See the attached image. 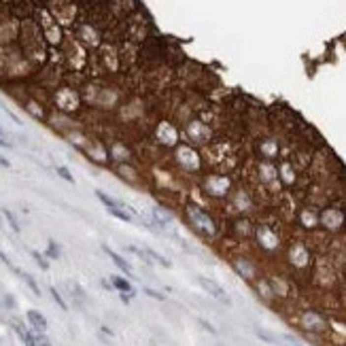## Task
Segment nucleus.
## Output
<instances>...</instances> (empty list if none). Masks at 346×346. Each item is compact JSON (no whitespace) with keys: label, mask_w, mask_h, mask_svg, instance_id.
Instances as JSON below:
<instances>
[{"label":"nucleus","mask_w":346,"mask_h":346,"mask_svg":"<svg viewBox=\"0 0 346 346\" xmlns=\"http://www.w3.org/2000/svg\"><path fill=\"white\" fill-rule=\"evenodd\" d=\"M198 283H200V287L204 289L208 295H213V297H215V300H221V302L229 304V300H227V293L221 289V284H219V283L210 281V278H206V276H198Z\"/></svg>","instance_id":"obj_1"},{"label":"nucleus","mask_w":346,"mask_h":346,"mask_svg":"<svg viewBox=\"0 0 346 346\" xmlns=\"http://www.w3.org/2000/svg\"><path fill=\"white\" fill-rule=\"evenodd\" d=\"M96 198H98L100 202H102V204H104L106 208H126L127 213H134V210H132L130 206H127V204H124V202H119V200H113L111 195L102 191V189H96Z\"/></svg>","instance_id":"obj_2"},{"label":"nucleus","mask_w":346,"mask_h":346,"mask_svg":"<svg viewBox=\"0 0 346 346\" xmlns=\"http://www.w3.org/2000/svg\"><path fill=\"white\" fill-rule=\"evenodd\" d=\"M26 316H28V321L32 323V327H34L38 334H45V331H47V318L40 315L38 310H28V315H26Z\"/></svg>","instance_id":"obj_3"},{"label":"nucleus","mask_w":346,"mask_h":346,"mask_svg":"<svg viewBox=\"0 0 346 346\" xmlns=\"http://www.w3.org/2000/svg\"><path fill=\"white\" fill-rule=\"evenodd\" d=\"M102 249H104V253H106L108 257H111V259H113L115 263H117V268H119V270H124L126 274H130V276H132V268H130V263H127V261L124 259V257H121V255H117V253H115L113 249H108L106 244H104Z\"/></svg>","instance_id":"obj_4"},{"label":"nucleus","mask_w":346,"mask_h":346,"mask_svg":"<svg viewBox=\"0 0 346 346\" xmlns=\"http://www.w3.org/2000/svg\"><path fill=\"white\" fill-rule=\"evenodd\" d=\"M13 327H15V331H17V334H19V338H22V342H24L26 346H38V344H36V340H34V336H32L30 331L26 329V327H24L22 323L13 321Z\"/></svg>","instance_id":"obj_5"},{"label":"nucleus","mask_w":346,"mask_h":346,"mask_svg":"<svg viewBox=\"0 0 346 346\" xmlns=\"http://www.w3.org/2000/svg\"><path fill=\"white\" fill-rule=\"evenodd\" d=\"M111 283H113V287L115 289H119L121 293H132L134 295V289H132V284L126 281V278H121V276H111Z\"/></svg>","instance_id":"obj_6"},{"label":"nucleus","mask_w":346,"mask_h":346,"mask_svg":"<svg viewBox=\"0 0 346 346\" xmlns=\"http://www.w3.org/2000/svg\"><path fill=\"white\" fill-rule=\"evenodd\" d=\"M145 253L149 255V259H153V261H157V263H159V266H164V268H172V263H170V261H168V259H166V257H164V255H159V253H157V251H153V249H149V247H147V249H145Z\"/></svg>","instance_id":"obj_7"},{"label":"nucleus","mask_w":346,"mask_h":346,"mask_svg":"<svg viewBox=\"0 0 346 346\" xmlns=\"http://www.w3.org/2000/svg\"><path fill=\"white\" fill-rule=\"evenodd\" d=\"M19 276H22L24 278V281H26V284H28V287L32 289V293H34V295H40V289H38V284H36V281H34V278H32L28 272H22V274H19Z\"/></svg>","instance_id":"obj_8"},{"label":"nucleus","mask_w":346,"mask_h":346,"mask_svg":"<svg viewBox=\"0 0 346 346\" xmlns=\"http://www.w3.org/2000/svg\"><path fill=\"white\" fill-rule=\"evenodd\" d=\"M2 213H4V217H6V221H9V225L13 227V232H15V234H19V232H22V227H19V223H17V219H15V215H13L11 213V210H2Z\"/></svg>","instance_id":"obj_9"},{"label":"nucleus","mask_w":346,"mask_h":346,"mask_svg":"<svg viewBox=\"0 0 346 346\" xmlns=\"http://www.w3.org/2000/svg\"><path fill=\"white\" fill-rule=\"evenodd\" d=\"M30 255L34 257V259H36V263H38V266L43 268V270H47V268H49V263H47V259H45V257L40 255V253H36V251H30Z\"/></svg>","instance_id":"obj_10"},{"label":"nucleus","mask_w":346,"mask_h":346,"mask_svg":"<svg viewBox=\"0 0 346 346\" xmlns=\"http://www.w3.org/2000/svg\"><path fill=\"white\" fill-rule=\"evenodd\" d=\"M47 255H49L51 259H58V257H60V249H58V244H56V242H49V249H47Z\"/></svg>","instance_id":"obj_11"},{"label":"nucleus","mask_w":346,"mask_h":346,"mask_svg":"<svg viewBox=\"0 0 346 346\" xmlns=\"http://www.w3.org/2000/svg\"><path fill=\"white\" fill-rule=\"evenodd\" d=\"M51 295H53V300H56V304H58V306L62 308V310H66V308H68V306H66V302L62 300V295L58 293V289H51Z\"/></svg>","instance_id":"obj_12"},{"label":"nucleus","mask_w":346,"mask_h":346,"mask_svg":"<svg viewBox=\"0 0 346 346\" xmlns=\"http://www.w3.org/2000/svg\"><path fill=\"white\" fill-rule=\"evenodd\" d=\"M257 336H259V338H261L263 342H270V344H276V342H278V340H276L274 336H270V334H266V331H263V329H257Z\"/></svg>","instance_id":"obj_13"},{"label":"nucleus","mask_w":346,"mask_h":346,"mask_svg":"<svg viewBox=\"0 0 346 346\" xmlns=\"http://www.w3.org/2000/svg\"><path fill=\"white\" fill-rule=\"evenodd\" d=\"M58 174H60V176H64V181H68V183H74V179H72V174H70L68 170H66L64 166H58Z\"/></svg>","instance_id":"obj_14"},{"label":"nucleus","mask_w":346,"mask_h":346,"mask_svg":"<svg viewBox=\"0 0 346 346\" xmlns=\"http://www.w3.org/2000/svg\"><path fill=\"white\" fill-rule=\"evenodd\" d=\"M145 293L151 295V297H155V300H164V295L157 293V291H153V289H149V287H145Z\"/></svg>","instance_id":"obj_15"},{"label":"nucleus","mask_w":346,"mask_h":346,"mask_svg":"<svg viewBox=\"0 0 346 346\" xmlns=\"http://www.w3.org/2000/svg\"><path fill=\"white\" fill-rule=\"evenodd\" d=\"M4 306L6 308H15V300H13V295H4Z\"/></svg>","instance_id":"obj_16"},{"label":"nucleus","mask_w":346,"mask_h":346,"mask_svg":"<svg viewBox=\"0 0 346 346\" xmlns=\"http://www.w3.org/2000/svg\"><path fill=\"white\" fill-rule=\"evenodd\" d=\"M38 344H40V346H51V344H49V340H47V338H45L43 334L38 336Z\"/></svg>","instance_id":"obj_17"},{"label":"nucleus","mask_w":346,"mask_h":346,"mask_svg":"<svg viewBox=\"0 0 346 346\" xmlns=\"http://www.w3.org/2000/svg\"><path fill=\"white\" fill-rule=\"evenodd\" d=\"M200 325H202V327H204V329H208L210 334H217V331H215V327H210V325H208L206 321H200Z\"/></svg>","instance_id":"obj_18"},{"label":"nucleus","mask_w":346,"mask_h":346,"mask_svg":"<svg viewBox=\"0 0 346 346\" xmlns=\"http://www.w3.org/2000/svg\"><path fill=\"white\" fill-rule=\"evenodd\" d=\"M0 166H4V168H9V161H6L4 157H0Z\"/></svg>","instance_id":"obj_19"},{"label":"nucleus","mask_w":346,"mask_h":346,"mask_svg":"<svg viewBox=\"0 0 346 346\" xmlns=\"http://www.w3.org/2000/svg\"><path fill=\"white\" fill-rule=\"evenodd\" d=\"M0 147H9V142H6L2 136H0Z\"/></svg>","instance_id":"obj_20"},{"label":"nucleus","mask_w":346,"mask_h":346,"mask_svg":"<svg viewBox=\"0 0 346 346\" xmlns=\"http://www.w3.org/2000/svg\"><path fill=\"white\" fill-rule=\"evenodd\" d=\"M0 134H2V127H0Z\"/></svg>","instance_id":"obj_21"}]
</instances>
